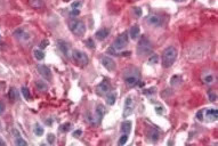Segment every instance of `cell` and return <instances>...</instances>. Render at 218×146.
Segmentation results:
<instances>
[{
  "label": "cell",
  "instance_id": "obj_40",
  "mask_svg": "<svg viewBox=\"0 0 218 146\" xmlns=\"http://www.w3.org/2000/svg\"><path fill=\"white\" fill-rule=\"evenodd\" d=\"M208 96H209V99H210L211 102H215V100H216V95L213 94V91H210V93L208 94Z\"/></svg>",
  "mask_w": 218,
  "mask_h": 146
},
{
  "label": "cell",
  "instance_id": "obj_19",
  "mask_svg": "<svg viewBox=\"0 0 218 146\" xmlns=\"http://www.w3.org/2000/svg\"><path fill=\"white\" fill-rule=\"evenodd\" d=\"M206 114H207L208 119H210V120H216L218 116V112L216 109H210V110H207Z\"/></svg>",
  "mask_w": 218,
  "mask_h": 146
},
{
  "label": "cell",
  "instance_id": "obj_25",
  "mask_svg": "<svg viewBox=\"0 0 218 146\" xmlns=\"http://www.w3.org/2000/svg\"><path fill=\"white\" fill-rule=\"evenodd\" d=\"M149 137H150V139L153 143H155V141H158V139H159V132L155 130V129H152V130H150V132H149Z\"/></svg>",
  "mask_w": 218,
  "mask_h": 146
},
{
  "label": "cell",
  "instance_id": "obj_1",
  "mask_svg": "<svg viewBox=\"0 0 218 146\" xmlns=\"http://www.w3.org/2000/svg\"><path fill=\"white\" fill-rule=\"evenodd\" d=\"M177 58V49L174 46H169L163 50L162 55V66L165 68H169L172 66Z\"/></svg>",
  "mask_w": 218,
  "mask_h": 146
},
{
  "label": "cell",
  "instance_id": "obj_32",
  "mask_svg": "<svg viewBox=\"0 0 218 146\" xmlns=\"http://www.w3.org/2000/svg\"><path fill=\"white\" fill-rule=\"evenodd\" d=\"M182 81V79H181V77L179 75H175V77H172V84L174 86V84H179Z\"/></svg>",
  "mask_w": 218,
  "mask_h": 146
},
{
  "label": "cell",
  "instance_id": "obj_41",
  "mask_svg": "<svg viewBox=\"0 0 218 146\" xmlns=\"http://www.w3.org/2000/svg\"><path fill=\"white\" fill-rule=\"evenodd\" d=\"M79 14H80L79 9H73V11H71V13H70V15L71 16H78Z\"/></svg>",
  "mask_w": 218,
  "mask_h": 146
},
{
  "label": "cell",
  "instance_id": "obj_44",
  "mask_svg": "<svg viewBox=\"0 0 218 146\" xmlns=\"http://www.w3.org/2000/svg\"><path fill=\"white\" fill-rule=\"evenodd\" d=\"M135 14L137 16H142V9L140 8H135Z\"/></svg>",
  "mask_w": 218,
  "mask_h": 146
},
{
  "label": "cell",
  "instance_id": "obj_28",
  "mask_svg": "<svg viewBox=\"0 0 218 146\" xmlns=\"http://www.w3.org/2000/svg\"><path fill=\"white\" fill-rule=\"evenodd\" d=\"M33 132L37 136H42L43 135V128L40 125H34V129H33Z\"/></svg>",
  "mask_w": 218,
  "mask_h": 146
},
{
  "label": "cell",
  "instance_id": "obj_31",
  "mask_svg": "<svg viewBox=\"0 0 218 146\" xmlns=\"http://www.w3.org/2000/svg\"><path fill=\"white\" fill-rule=\"evenodd\" d=\"M86 45H87V47L90 48V49H95V42H94L93 39H87V40H86Z\"/></svg>",
  "mask_w": 218,
  "mask_h": 146
},
{
  "label": "cell",
  "instance_id": "obj_11",
  "mask_svg": "<svg viewBox=\"0 0 218 146\" xmlns=\"http://www.w3.org/2000/svg\"><path fill=\"white\" fill-rule=\"evenodd\" d=\"M102 64H103V66L107 71H114L115 70V62L112 59L111 57H109V56H104V57H102Z\"/></svg>",
  "mask_w": 218,
  "mask_h": 146
},
{
  "label": "cell",
  "instance_id": "obj_26",
  "mask_svg": "<svg viewBox=\"0 0 218 146\" xmlns=\"http://www.w3.org/2000/svg\"><path fill=\"white\" fill-rule=\"evenodd\" d=\"M115 99H117V96H115L114 93H107V96H106V103L109 105H113L115 103Z\"/></svg>",
  "mask_w": 218,
  "mask_h": 146
},
{
  "label": "cell",
  "instance_id": "obj_34",
  "mask_svg": "<svg viewBox=\"0 0 218 146\" xmlns=\"http://www.w3.org/2000/svg\"><path fill=\"white\" fill-rule=\"evenodd\" d=\"M70 127H71V125L70 123H65V125H61V131H69L70 130Z\"/></svg>",
  "mask_w": 218,
  "mask_h": 146
},
{
  "label": "cell",
  "instance_id": "obj_7",
  "mask_svg": "<svg viewBox=\"0 0 218 146\" xmlns=\"http://www.w3.org/2000/svg\"><path fill=\"white\" fill-rule=\"evenodd\" d=\"M134 111V100L131 97H127L125 100V107H123V118H128Z\"/></svg>",
  "mask_w": 218,
  "mask_h": 146
},
{
  "label": "cell",
  "instance_id": "obj_36",
  "mask_svg": "<svg viewBox=\"0 0 218 146\" xmlns=\"http://www.w3.org/2000/svg\"><path fill=\"white\" fill-rule=\"evenodd\" d=\"M6 110V106H5V103L2 102V100H0V115L2 114L4 112H5Z\"/></svg>",
  "mask_w": 218,
  "mask_h": 146
},
{
  "label": "cell",
  "instance_id": "obj_14",
  "mask_svg": "<svg viewBox=\"0 0 218 146\" xmlns=\"http://www.w3.org/2000/svg\"><path fill=\"white\" fill-rule=\"evenodd\" d=\"M13 134H14V137H15V145H18V146L27 145V141H24V139L22 138L21 134L16 130V129H13Z\"/></svg>",
  "mask_w": 218,
  "mask_h": 146
},
{
  "label": "cell",
  "instance_id": "obj_42",
  "mask_svg": "<svg viewBox=\"0 0 218 146\" xmlns=\"http://www.w3.org/2000/svg\"><path fill=\"white\" fill-rule=\"evenodd\" d=\"M162 107H161V106H158V107H155V111H156V113H158V114H162V113H163V111H162Z\"/></svg>",
  "mask_w": 218,
  "mask_h": 146
},
{
  "label": "cell",
  "instance_id": "obj_12",
  "mask_svg": "<svg viewBox=\"0 0 218 146\" xmlns=\"http://www.w3.org/2000/svg\"><path fill=\"white\" fill-rule=\"evenodd\" d=\"M14 36H15L17 40L20 41H26L30 39V34L24 30V29H17L16 31H14Z\"/></svg>",
  "mask_w": 218,
  "mask_h": 146
},
{
  "label": "cell",
  "instance_id": "obj_37",
  "mask_svg": "<svg viewBox=\"0 0 218 146\" xmlns=\"http://www.w3.org/2000/svg\"><path fill=\"white\" fill-rule=\"evenodd\" d=\"M47 139H48V143H49V144H53L54 141H55V136L53 135V134H49L48 137H47Z\"/></svg>",
  "mask_w": 218,
  "mask_h": 146
},
{
  "label": "cell",
  "instance_id": "obj_47",
  "mask_svg": "<svg viewBox=\"0 0 218 146\" xmlns=\"http://www.w3.org/2000/svg\"><path fill=\"white\" fill-rule=\"evenodd\" d=\"M64 1H70V0H64Z\"/></svg>",
  "mask_w": 218,
  "mask_h": 146
},
{
  "label": "cell",
  "instance_id": "obj_21",
  "mask_svg": "<svg viewBox=\"0 0 218 146\" xmlns=\"http://www.w3.org/2000/svg\"><path fill=\"white\" fill-rule=\"evenodd\" d=\"M104 112H105V109H104L103 105H98V106H97V110H96V119H97V121L102 120Z\"/></svg>",
  "mask_w": 218,
  "mask_h": 146
},
{
  "label": "cell",
  "instance_id": "obj_29",
  "mask_svg": "<svg viewBox=\"0 0 218 146\" xmlns=\"http://www.w3.org/2000/svg\"><path fill=\"white\" fill-rule=\"evenodd\" d=\"M159 62V55H156V54H154V55H152L150 58H149V64H151V65H153V64H156V63Z\"/></svg>",
  "mask_w": 218,
  "mask_h": 146
},
{
  "label": "cell",
  "instance_id": "obj_9",
  "mask_svg": "<svg viewBox=\"0 0 218 146\" xmlns=\"http://www.w3.org/2000/svg\"><path fill=\"white\" fill-rule=\"evenodd\" d=\"M37 68H38V72L40 73V75H41L42 78H45L47 81L52 80V72H50V70H49L48 66L43 65V64H39Z\"/></svg>",
  "mask_w": 218,
  "mask_h": 146
},
{
  "label": "cell",
  "instance_id": "obj_22",
  "mask_svg": "<svg viewBox=\"0 0 218 146\" xmlns=\"http://www.w3.org/2000/svg\"><path fill=\"white\" fill-rule=\"evenodd\" d=\"M36 87L37 89L39 90V91H47V89H48V86L45 81H41V80H39V81H37L36 82Z\"/></svg>",
  "mask_w": 218,
  "mask_h": 146
},
{
  "label": "cell",
  "instance_id": "obj_10",
  "mask_svg": "<svg viewBox=\"0 0 218 146\" xmlns=\"http://www.w3.org/2000/svg\"><path fill=\"white\" fill-rule=\"evenodd\" d=\"M57 47L59 49V52H62L65 57H70L71 52H70V46H69L68 42L64 41V40H57Z\"/></svg>",
  "mask_w": 218,
  "mask_h": 146
},
{
  "label": "cell",
  "instance_id": "obj_3",
  "mask_svg": "<svg viewBox=\"0 0 218 146\" xmlns=\"http://www.w3.org/2000/svg\"><path fill=\"white\" fill-rule=\"evenodd\" d=\"M70 30L72 32L74 36H82L86 32V25L85 23L81 21H78V20H73V21L70 22Z\"/></svg>",
  "mask_w": 218,
  "mask_h": 146
},
{
  "label": "cell",
  "instance_id": "obj_46",
  "mask_svg": "<svg viewBox=\"0 0 218 146\" xmlns=\"http://www.w3.org/2000/svg\"><path fill=\"white\" fill-rule=\"evenodd\" d=\"M174 1H177V2H181V1H183V0H174Z\"/></svg>",
  "mask_w": 218,
  "mask_h": 146
},
{
  "label": "cell",
  "instance_id": "obj_24",
  "mask_svg": "<svg viewBox=\"0 0 218 146\" xmlns=\"http://www.w3.org/2000/svg\"><path fill=\"white\" fill-rule=\"evenodd\" d=\"M8 97H9V99H11L13 102H15V100H17V98H18V91H17L15 88H11L9 93H8Z\"/></svg>",
  "mask_w": 218,
  "mask_h": 146
},
{
  "label": "cell",
  "instance_id": "obj_18",
  "mask_svg": "<svg viewBox=\"0 0 218 146\" xmlns=\"http://www.w3.org/2000/svg\"><path fill=\"white\" fill-rule=\"evenodd\" d=\"M130 130H131V122H130V121H125V122H122V125H121V131H122L123 134L129 135Z\"/></svg>",
  "mask_w": 218,
  "mask_h": 146
},
{
  "label": "cell",
  "instance_id": "obj_5",
  "mask_svg": "<svg viewBox=\"0 0 218 146\" xmlns=\"http://www.w3.org/2000/svg\"><path fill=\"white\" fill-rule=\"evenodd\" d=\"M127 45H128V33H127V32H123V33H121L114 40L112 48L114 49L115 52H118V50L120 52V50L125 49Z\"/></svg>",
  "mask_w": 218,
  "mask_h": 146
},
{
  "label": "cell",
  "instance_id": "obj_6",
  "mask_svg": "<svg viewBox=\"0 0 218 146\" xmlns=\"http://www.w3.org/2000/svg\"><path fill=\"white\" fill-rule=\"evenodd\" d=\"M71 55L73 56V58H74V61L78 63V64H80V65H87L89 63V58L88 56L85 54L83 52H81V50H78V49H74V50H72V52H71Z\"/></svg>",
  "mask_w": 218,
  "mask_h": 146
},
{
  "label": "cell",
  "instance_id": "obj_2",
  "mask_svg": "<svg viewBox=\"0 0 218 146\" xmlns=\"http://www.w3.org/2000/svg\"><path fill=\"white\" fill-rule=\"evenodd\" d=\"M152 50H153V47H152V42L150 41V39L146 36H140L138 46H137V52L139 54V56L149 55L152 52Z\"/></svg>",
  "mask_w": 218,
  "mask_h": 146
},
{
  "label": "cell",
  "instance_id": "obj_30",
  "mask_svg": "<svg viewBox=\"0 0 218 146\" xmlns=\"http://www.w3.org/2000/svg\"><path fill=\"white\" fill-rule=\"evenodd\" d=\"M127 141H128V135H127V134H123V135L120 137L119 144L120 145H125Z\"/></svg>",
  "mask_w": 218,
  "mask_h": 146
},
{
  "label": "cell",
  "instance_id": "obj_35",
  "mask_svg": "<svg viewBox=\"0 0 218 146\" xmlns=\"http://www.w3.org/2000/svg\"><path fill=\"white\" fill-rule=\"evenodd\" d=\"M49 45V41L48 40H42L41 43H40V49H45Z\"/></svg>",
  "mask_w": 218,
  "mask_h": 146
},
{
  "label": "cell",
  "instance_id": "obj_38",
  "mask_svg": "<svg viewBox=\"0 0 218 146\" xmlns=\"http://www.w3.org/2000/svg\"><path fill=\"white\" fill-rule=\"evenodd\" d=\"M197 118L199 121H202L203 120V111L201 110V111H199L197 113Z\"/></svg>",
  "mask_w": 218,
  "mask_h": 146
},
{
  "label": "cell",
  "instance_id": "obj_4",
  "mask_svg": "<svg viewBox=\"0 0 218 146\" xmlns=\"http://www.w3.org/2000/svg\"><path fill=\"white\" fill-rule=\"evenodd\" d=\"M139 82V74H138V71H136V70H133V72H131V70H129L128 72L125 74V84L127 87H135L137 86Z\"/></svg>",
  "mask_w": 218,
  "mask_h": 146
},
{
  "label": "cell",
  "instance_id": "obj_43",
  "mask_svg": "<svg viewBox=\"0 0 218 146\" xmlns=\"http://www.w3.org/2000/svg\"><path fill=\"white\" fill-rule=\"evenodd\" d=\"M81 134H82V131L79 129V130H75L74 132H73V136H74V137H79V136L81 135Z\"/></svg>",
  "mask_w": 218,
  "mask_h": 146
},
{
  "label": "cell",
  "instance_id": "obj_15",
  "mask_svg": "<svg viewBox=\"0 0 218 146\" xmlns=\"http://www.w3.org/2000/svg\"><path fill=\"white\" fill-rule=\"evenodd\" d=\"M110 34V30L109 29H106V27H104V29H101V30H98V31L96 32V34H95V36L98 39V40H105L107 36H109Z\"/></svg>",
  "mask_w": 218,
  "mask_h": 146
},
{
  "label": "cell",
  "instance_id": "obj_16",
  "mask_svg": "<svg viewBox=\"0 0 218 146\" xmlns=\"http://www.w3.org/2000/svg\"><path fill=\"white\" fill-rule=\"evenodd\" d=\"M139 33H140V29L138 25H134L131 29H130L129 31V36L131 39H134V40H136L138 36H139Z\"/></svg>",
  "mask_w": 218,
  "mask_h": 146
},
{
  "label": "cell",
  "instance_id": "obj_17",
  "mask_svg": "<svg viewBox=\"0 0 218 146\" xmlns=\"http://www.w3.org/2000/svg\"><path fill=\"white\" fill-rule=\"evenodd\" d=\"M202 81L206 84H213V81H215V77H213V74L211 72L204 73L202 75Z\"/></svg>",
  "mask_w": 218,
  "mask_h": 146
},
{
  "label": "cell",
  "instance_id": "obj_8",
  "mask_svg": "<svg viewBox=\"0 0 218 146\" xmlns=\"http://www.w3.org/2000/svg\"><path fill=\"white\" fill-rule=\"evenodd\" d=\"M146 22H147V24H149V25L153 26V27H158V26H160L161 24H162V18H161L159 15L151 14V15L147 16Z\"/></svg>",
  "mask_w": 218,
  "mask_h": 146
},
{
  "label": "cell",
  "instance_id": "obj_27",
  "mask_svg": "<svg viewBox=\"0 0 218 146\" xmlns=\"http://www.w3.org/2000/svg\"><path fill=\"white\" fill-rule=\"evenodd\" d=\"M21 93H22V95H23V97H24L26 100L31 99V94H30V90L26 88V87H22Z\"/></svg>",
  "mask_w": 218,
  "mask_h": 146
},
{
  "label": "cell",
  "instance_id": "obj_13",
  "mask_svg": "<svg viewBox=\"0 0 218 146\" xmlns=\"http://www.w3.org/2000/svg\"><path fill=\"white\" fill-rule=\"evenodd\" d=\"M96 90H97V93H98L99 95L107 94V93H110V90H111V84H110L109 81L104 80V81H102V82L97 86Z\"/></svg>",
  "mask_w": 218,
  "mask_h": 146
},
{
  "label": "cell",
  "instance_id": "obj_39",
  "mask_svg": "<svg viewBox=\"0 0 218 146\" xmlns=\"http://www.w3.org/2000/svg\"><path fill=\"white\" fill-rule=\"evenodd\" d=\"M82 5V4H81V2H80V1H74V2H73L72 5V8L73 9H77V8H78V7H80V6Z\"/></svg>",
  "mask_w": 218,
  "mask_h": 146
},
{
  "label": "cell",
  "instance_id": "obj_20",
  "mask_svg": "<svg viewBox=\"0 0 218 146\" xmlns=\"http://www.w3.org/2000/svg\"><path fill=\"white\" fill-rule=\"evenodd\" d=\"M29 6L34 9H38V8L42 7L43 4H42V0H29Z\"/></svg>",
  "mask_w": 218,
  "mask_h": 146
},
{
  "label": "cell",
  "instance_id": "obj_45",
  "mask_svg": "<svg viewBox=\"0 0 218 146\" xmlns=\"http://www.w3.org/2000/svg\"><path fill=\"white\" fill-rule=\"evenodd\" d=\"M0 145H4V146L6 145V143H5V141H2L1 138H0Z\"/></svg>",
  "mask_w": 218,
  "mask_h": 146
},
{
  "label": "cell",
  "instance_id": "obj_33",
  "mask_svg": "<svg viewBox=\"0 0 218 146\" xmlns=\"http://www.w3.org/2000/svg\"><path fill=\"white\" fill-rule=\"evenodd\" d=\"M156 91V89L154 88V87H152V88H150V89H146V90H144V95H152V94H154Z\"/></svg>",
  "mask_w": 218,
  "mask_h": 146
},
{
  "label": "cell",
  "instance_id": "obj_23",
  "mask_svg": "<svg viewBox=\"0 0 218 146\" xmlns=\"http://www.w3.org/2000/svg\"><path fill=\"white\" fill-rule=\"evenodd\" d=\"M33 56H34L37 61H42L45 58V52L40 50V49H34L33 50Z\"/></svg>",
  "mask_w": 218,
  "mask_h": 146
}]
</instances>
